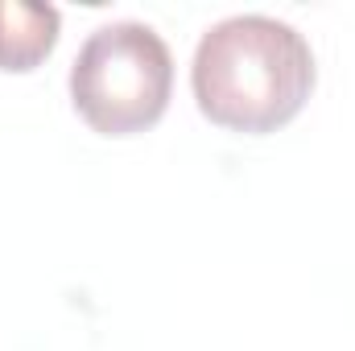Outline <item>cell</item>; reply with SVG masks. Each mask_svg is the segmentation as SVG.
Segmentation results:
<instances>
[{
	"label": "cell",
	"mask_w": 355,
	"mask_h": 351,
	"mask_svg": "<svg viewBox=\"0 0 355 351\" xmlns=\"http://www.w3.org/2000/svg\"><path fill=\"white\" fill-rule=\"evenodd\" d=\"M314 50L277 17H227L194 50L190 87L198 112L244 137H268L302 116L314 95Z\"/></svg>",
	"instance_id": "obj_1"
},
{
	"label": "cell",
	"mask_w": 355,
	"mask_h": 351,
	"mask_svg": "<svg viewBox=\"0 0 355 351\" xmlns=\"http://www.w3.org/2000/svg\"><path fill=\"white\" fill-rule=\"evenodd\" d=\"M174 95V54L153 25L112 21L83 42L71 67V103L99 137L149 132Z\"/></svg>",
	"instance_id": "obj_2"
},
{
	"label": "cell",
	"mask_w": 355,
	"mask_h": 351,
	"mask_svg": "<svg viewBox=\"0 0 355 351\" xmlns=\"http://www.w3.org/2000/svg\"><path fill=\"white\" fill-rule=\"evenodd\" d=\"M58 8L50 4H0V71L29 75L58 46Z\"/></svg>",
	"instance_id": "obj_3"
}]
</instances>
